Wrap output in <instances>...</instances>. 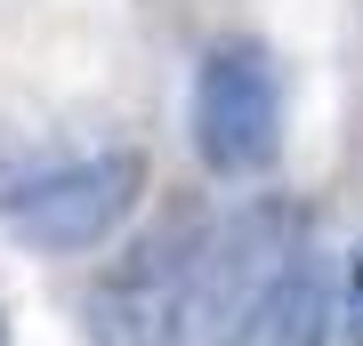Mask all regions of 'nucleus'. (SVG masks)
Wrapping results in <instances>:
<instances>
[{
	"mask_svg": "<svg viewBox=\"0 0 363 346\" xmlns=\"http://www.w3.org/2000/svg\"><path fill=\"white\" fill-rule=\"evenodd\" d=\"M339 338V282L323 266V250H291L283 274L250 298L242 330H234V346H331Z\"/></svg>",
	"mask_w": 363,
	"mask_h": 346,
	"instance_id": "nucleus-5",
	"label": "nucleus"
},
{
	"mask_svg": "<svg viewBox=\"0 0 363 346\" xmlns=\"http://www.w3.org/2000/svg\"><path fill=\"white\" fill-rule=\"evenodd\" d=\"M202 218H162L154 233H138L130 250L89 282L81 322L97 346H178V306H186V274H194Z\"/></svg>",
	"mask_w": 363,
	"mask_h": 346,
	"instance_id": "nucleus-4",
	"label": "nucleus"
},
{
	"mask_svg": "<svg viewBox=\"0 0 363 346\" xmlns=\"http://www.w3.org/2000/svg\"><path fill=\"white\" fill-rule=\"evenodd\" d=\"M0 346H9V314H0Z\"/></svg>",
	"mask_w": 363,
	"mask_h": 346,
	"instance_id": "nucleus-7",
	"label": "nucleus"
},
{
	"mask_svg": "<svg viewBox=\"0 0 363 346\" xmlns=\"http://www.w3.org/2000/svg\"><path fill=\"white\" fill-rule=\"evenodd\" d=\"M186 121H194V154L210 178H267L274 154H283V73L259 40H210L194 64V97H186Z\"/></svg>",
	"mask_w": 363,
	"mask_h": 346,
	"instance_id": "nucleus-3",
	"label": "nucleus"
},
{
	"mask_svg": "<svg viewBox=\"0 0 363 346\" xmlns=\"http://www.w3.org/2000/svg\"><path fill=\"white\" fill-rule=\"evenodd\" d=\"M339 338L363 346V242L347 250V274H339Z\"/></svg>",
	"mask_w": 363,
	"mask_h": 346,
	"instance_id": "nucleus-6",
	"label": "nucleus"
},
{
	"mask_svg": "<svg viewBox=\"0 0 363 346\" xmlns=\"http://www.w3.org/2000/svg\"><path fill=\"white\" fill-rule=\"evenodd\" d=\"M291 250H307V209L283 202V193H259L226 218H202L186 306H178V346H234L250 298L283 274Z\"/></svg>",
	"mask_w": 363,
	"mask_h": 346,
	"instance_id": "nucleus-2",
	"label": "nucleus"
},
{
	"mask_svg": "<svg viewBox=\"0 0 363 346\" xmlns=\"http://www.w3.org/2000/svg\"><path fill=\"white\" fill-rule=\"evenodd\" d=\"M145 202V154L138 145H97L73 161H40L0 185V226L40 258H81L105 250Z\"/></svg>",
	"mask_w": 363,
	"mask_h": 346,
	"instance_id": "nucleus-1",
	"label": "nucleus"
}]
</instances>
